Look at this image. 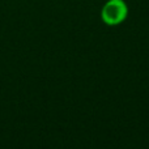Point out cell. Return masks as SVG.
Returning a JSON list of instances; mask_svg holds the SVG:
<instances>
[{
	"mask_svg": "<svg viewBox=\"0 0 149 149\" xmlns=\"http://www.w3.org/2000/svg\"><path fill=\"white\" fill-rule=\"evenodd\" d=\"M128 16V7L124 0H109L101 10V18L109 26L120 25Z\"/></svg>",
	"mask_w": 149,
	"mask_h": 149,
	"instance_id": "cell-1",
	"label": "cell"
}]
</instances>
